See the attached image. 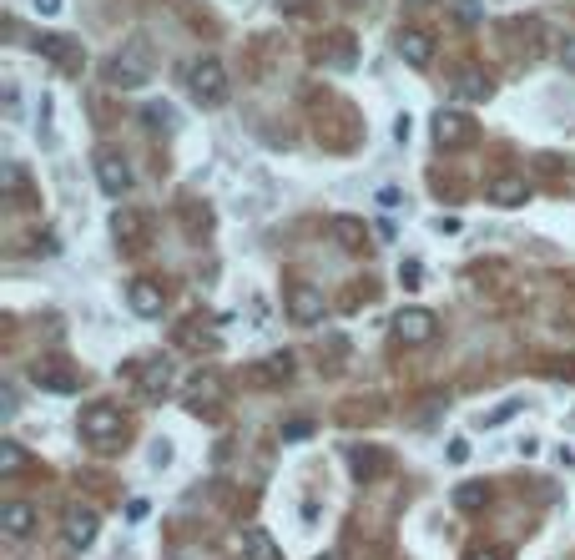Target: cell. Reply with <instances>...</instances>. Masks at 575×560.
I'll return each instance as SVG.
<instances>
[{"label":"cell","mask_w":575,"mask_h":560,"mask_svg":"<svg viewBox=\"0 0 575 560\" xmlns=\"http://www.w3.org/2000/svg\"><path fill=\"white\" fill-rule=\"evenodd\" d=\"M101 81H107L111 91H141L147 81H152V46L141 41V36H131L117 56H107Z\"/></svg>","instance_id":"6da1fadb"},{"label":"cell","mask_w":575,"mask_h":560,"mask_svg":"<svg viewBox=\"0 0 575 560\" xmlns=\"http://www.w3.org/2000/svg\"><path fill=\"white\" fill-rule=\"evenodd\" d=\"M182 87H187V97L197 101V107H222L228 101V66H222L218 56H192L182 66Z\"/></svg>","instance_id":"7a4b0ae2"},{"label":"cell","mask_w":575,"mask_h":560,"mask_svg":"<svg viewBox=\"0 0 575 560\" xmlns=\"http://www.w3.org/2000/svg\"><path fill=\"white\" fill-rule=\"evenodd\" d=\"M77 429H81V440L87 444H101V450H111V444L127 434V419H121L117 404H87L77 414Z\"/></svg>","instance_id":"3957f363"},{"label":"cell","mask_w":575,"mask_h":560,"mask_svg":"<svg viewBox=\"0 0 575 560\" xmlns=\"http://www.w3.org/2000/svg\"><path fill=\"white\" fill-rule=\"evenodd\" d=\"M177 389V363L172 359H147L137 373V399H147V404H162L167 394Z\"/></svg>","instance_id":"277c9868"},{"label":"cell","mask_w":575,"mask_h":560,"mask_svg":"<svg viewBox=\"0 0 575 560\" xmlns=\"http://www.w3.org/2000/svg\"><path fill=\"white\" fill-rule=\"evenodd\" d=\"M91 167H97V182H101L107 198H127V192H131V167H127V157H121V152L101 147V152L91 157Z\"/></svg>","instance_id":"5b68a950"},{"label":"cell","mask_w":575,"mask_h":560,"mask_svg":"<svg viewBox=\"0 0 575 560\" xmlns=\"http://www.w3.org/2000/svg\"><path fill=\"white\" fill-rule=\"evenodd\" d=\"M435 313H429V308H399V313H394V339L399 343H429L435 339Z\"/></svg>","instance_id":"8992f818"},{"label":"cell","mask_w":575,"mask_h":560,"mask_svg":"<svg viewBox=\"0 0 575 560\" xmlns=\"http://www.w3.org/2000/svg\"><path fill=\"white\" fill-rule=\"evenodd\" d=\"M429 132H435L439 147H469V142H475V121H469L465 111H445V107H439Z\"/></svg>","instance_id":"52a82bcc"},{"label":"cell","mask_w":575,"mask_h":560,"mask_svg":"<svg viewBox=\"0 0 575 560\" xmlns=\"http://www.w3.org/2000/svg\"><path fill=\"white\" fill-rule=\"evenodd\" d=\"M36 51H41L51 66H61V71H81V66H87V51H81L71 36H41V41H36Z\"/></svg>","instance_id":"ba28073f"},{"label":"cell","mask_w":575,"mask_h":560,"mask_svg":"<svg viewBox=\"0 0 575 560\" xmlns=\"http://www.w3.org/2000/svg\"><path fill=\"white\" fill-rule=\"evenodd\" d=\"M293 379V353H268V359H258L248 369V384L252 389H278Z\"/></svg>","instance_id":"9c48e42d"},{"label":"cell","mask_w":575,"mask_h":560,"mask_svg":"<svg viewBox=\"0 0 575 560\" xmlns=\"http://www.w3.org/2000/svg\"><path fill=\"white\" fill-rule=\"evenodd\" d=\"M282 303H288V319L293 323H318L323 319V293H318L313 283H293Z\"/></svg>","instance_id":"30bf717a"},{"label":"cell","mask_w":575,"mask_h":560,"mask_svg":"<svg viewBox=\"0 0 575 560\" xmlns=\"http://www.w3.org/2000/svg\"><path fill=\"white\" fill-rule=\"evenodd\" d=\"M127 308L137 313V319H162L167 298H162V288H157V283L137 278V283H127Z\"/></svg>","instance_id":"8fae6325"},{"label":"cell","mask_w":575,"mask_h":560,"mask_svg":"<svg viewBox=\"0 0 575 560\" xmlns=\"http://www.w3.org/2000/svg\"><path fill=\"white\" fill-rule=\"evenodd\" d=\"M394 46H399L404 66H414V71H424L429 61H435V36H429V31H414V25H409V31H399V41H394Z\"/></svg>","instance_id":"7c38bea8"},{"label":"cell","mask_w":575,"mask_h":560,"mask_svg":"<svg viewBox=\"0 0 575 560\" xmlns=\"http://www.w3.org/2000/svg\"><path fill=\"white\" fill-rule=\"evenodd\" d=\"M111 238H117L121 248H141V242H147V218H141L137 208H117L111 212Z\"/></svg>","instance_id":"4fadbf2b"},{"label":"cell","mask_w":575,"mask_h":560,"mask_svg":"<svg viewBox=\"0 0 575 560\" xmlns=\"http://www.w3.org/2000/svg\"><path fill=\"white\" fill-rule=\"evenodd\" d=\"M485 198L495 202V208H525V202H530V182H525V177H495V182L485 187Z\"/></svg>","instance_id":"5bb4252c"},{"label":"cell","mask_w":575,"mask_h":560,"mask_svg":"<svg viewBox=\"0 0 575 560\" xmlns=\"http://www.w3.org/2000/svg\"><path fill=\"white\" fill-rule=\"evenodd\" d=\"M328 238H334L344 253H358V248L369 242V228H364V218H344V212H338V218H328Z\"/></svg>","instance_id":"9a60e30c"},{"label":"cell","mask_w":575,"mask_h":560,"mask_svg":"<svg viewBox=\"0 0 575 560\" xmlns=\"http://www.w3.org/2000/svg\"><path fill=\"white\" fill-rule=\"evenodd\" d=\"M238 550H242L248 560H282L278 540H272L262 525H248V530H242V535H238Z\"/></svg>","instance_id":"2e32d148"},{"label":"cell","mask_w":575,"mask_h":560,"mask_svg":"<svg viewBox=\"0 0 575 560\" xmlns=\"http://www.w3.org/2000/svg\"><path fill=\"white\" fill-rule=\"evenodd\" d=\"M455 97L459 101H489V97H495V81H489L479 66H465L455 76Z\"/></svg>","instance_id":"e0dca14e"},{"label":"cell","mask_w":575,"mask_h":560,"mask_svg":"<svg viewBox=\"0 0 575 560\" xmlns=\"http://www.w3.org/2000/svg\"><path fill=\"white\" fill-rule=\"evenodd\" d=\"M66 545L71 550L97 545V515H91V510H71V515H66Z\"/></svg>","instance_id":"ac0fdd59"},{"label":"cell","mask_w":575,"mask_h":560,"mask_svg":"<svg viewBox=\"0 0 575 560\" xmlns=\"http://www.w3.org/2000/svg\"><path fill=\"white\" fill-rule=\"evenodd\" d=\"M0 525H5V535L11 540H26L36 530V505H26V500H11V505L0 510Z\"/></svg>","instance_id":"d6986e66"},{"label":"cell","mask_w":575,"mask_h":560,"mask_svg":"<svg viewBox=\"0 0 575 560\" xmlns=\"http://www.w3.org/2000/svg\"><path fill=\"white\" fill-rule=\"evenodd\" d=\"M348 470H354V480H374V474H384V454L374 450V444H348Z\"/></svg>","instance_id":"ffe728a7"},{"label":"cell","mask_w":575,"mask_h":560,"mask_svg":"<svg viewBox=\"0 0 575 560\" xmlns=\"http://www.w3.org/2000/svg\"><path fill=\"white\" fill-rule=\"evenodd\" d=\"M222 399V379L218 373H197L192 384H187V409H207Z\"/></svg>","instance_id":"44dd1931"},{"label":"cell","mask_w":575,"mask_h":560,"mask_svg":"<svg viewBox=\"0 0 575 560\" xmlns=\"http://www.w3.org/2000/svg\"><path fill=\"white\" fill-rule=\"evenodd\" d=\"M515 414H525V399H499L489 414H475V429H499V424H510Z\"/></svg>","instance_id":"7402d4cb"},{"label":"cell","mask_w":575,"mask_h":560,"mask_svg":"<svg viewBox=\"0 0 575 560\" xmlns=\"http://www.w3.org/2000/svg\"><path fill=\"white\" fill-rule=\"evenodd\" d=\"M485 500H489V484H479V480H465V484L455 490V510H465V515L485 510Z\"/></svg>","instance_id":"603a6c76"},{"label":"cell","mask_w":575,"mask_h":560,"mask_svg":"<svg viewBox=\"0 0 575 560\" xmlns=\"http://www.w3.org/2000/svg\"><path fill=\"white\" fill-rule=\"evenodd\" d=\"M21 464H26V450L15 440H5L0 444V474H21Z\"/></svg>","instance_id":"cb8c5ba5"},{"label":"cell","mask_w":575,"mask_h":560,"mask_svg":"<svg viewBox=\"0 0 575 560\" xmlns=\"http://www.w3.org/2000/svg\"><path fill=\"white\" fill-rule=\"evenodd\" d=\"M455 21L459 25H479L485 21V5H479V0H455Z\"/></svg>","instance_id":"d4e9b609"},{"label":"cell","mask_w":575,"mask_h":560,"mask_svg":"<svg viewBox=\"0 0 575 560\" xmlns=\"http://www.w3.org/2000/svg\"><path fill=\"white\" fill-rule=\"evenodd\" d=\"M399 283L404 288H424V263H419V258H404V263H399Z\"/></svg>","instance_id":"484cf974"},{"label":"cell","mask_w":575,"mask_h":560,"mask_svg":"<svg viewBox=\"0 0 575 560\" xmlns=\"http://www.w3.org/2000/svg\"><path fill=\"white\" fill-rule=\"evenodd\" d=\"M147 464H152V470H167V464H172V440H152V450H147Z\"/></svg>","instance_id":"4316f807"},{"label":"cell","mask_w":575,"mask_h":560,"mask_svg":"<svg viewBox=\"0 0 575 560\" xmlns=\"http://www.w3.org/2000/svg\"><path fill=\"white\" fill-rule=\"evenodd\" d=\"M374 202H379L384 212H394V208H404V192H399V187L389 182V187H379V198H374Z\"/></svg>","instance_id":"83f0119b"},{"label":"cell","mask_w":575,"mask_h":560,"mask_svg":"<svg viewBox=\"0 0 575 560\" xmlns=\"http://www.w3.org/2000/svg\"><path fill=\"white\" fill-rule=\"evenodd\" d=\"M141 121H147V127H172V107H147Z\"/></svg>","instance_id":"f1b7e54d"},{"label":"cell","mask_w":575,"mask_h":560,"mask_svg":"<svg viewBox=\"0 0 575 560\" xmlns=\"http://www.w3.org/2000/svg\"><path fill=\"white\" fill-rule=\"evenodd\" d=\"M409 132H414V117L399 111V117H394V142H409Z\"/></svg>","instance_id":"f546056e"},{"label":"cell","mask_w":575,"mask_h":560,"mask_svg":"<svg viewBox=\"0 0 575 560\" xmlns=\"http://www.w3.org/2000/svg\"><path fill=\"white\" fill-rule=\"evenodd\" d=\"M469 460V440H449V464H465Z\"/></svg>","instance_id":"4dcf8cb0"},{"label":"cell","mask_w":575,"mask_h":560,"mask_svg":"<svg viewBox=\"0 0 575 560\" xmlns=\"http://www.w3.org/2000/svg\"><path fill=\"white\" fill-rule=\"evenodd\" d=\"M560 66L575 71V36H565V41H560Z\"/></svg>","instance_id":"1f68e13d"},{"label":"cell","mask_w":575,"mask_h":560,"mask_svg":"<svg viewBox=\"0 0 575 560\" xmlns=\"http://www.w3.org/2000/svg\"><path fill=\"white\" fill-rule=\"evenodd\" d=\"M308 434V419H293V424H282V440H303Z\"/></svg>","instance_id":"d6a6232c"},{"label":"cell","mask_w":575,"mask_h":560,"mask_svg":"<svg viewBox=\"0 0 575 560\" xmlns=\"http://www.w3.org/2000/svg\"><path fill=\"white\" fill-rule=\"evenodd\" d=\"M31 5H36L41 15H61V5H66V0H31Z\"/></svg>","instance_id":"836d02e7"},{"label":"cell","mask_w":575,"mask_h":560,"mask_svg":"<svg viewBox=\"0 0 575 560\" xmlns=\"http://www.w3.org/2000/svg\"><path fill=\"white\" fill-rule=\"evenodd\" d=\"M515 450H520V454H525V460H535V454H540V440H530V434H525V440H520V444H515Z\"/></svg>","instance_id":"e575fe53"},{"label":"cell","mask_w":575,"mask_h":560,"mask_svg":"<svg viewBox=\"0 0 575 560\" xmlns=\"http://www.w3.org/2000/svg\"><path fill=\"white\" fill-rule=\"evenodd\" d=\"M435 232H459V218H435Z\"/></svg>","instance_id":"d590c367"},{"label":"cell","mask_w":575,"mask_h":560,"mask_svg":"<svg viewBox=\"0 0 575 560\" xmlns=\"http://www.w3.org/2000/svg\"><path fill=\"white\" fill-rule=\"evenodd\" d=\"M469 560H505V555H499V550H475Z\"/></svg>","instance_id":"8d00e7d4"},{"label":"cell","mask_w":575,"mask_h":560,"mask_svg":"<svg viewBox=\"0 0 575 560\" xmlns=\"http://www.w3.org/2000/svg\"><path fill=\"white\" fill-rule=\"evenodd\" d=\"M278 5H288V11H303V0H278Z\"/></svg>","instance_id":"74e56055"},{"label":"cell","mask_w":575,"mask_h":560,"mask_svg":"<svg viewBox=\"0 0 575 560\" xmlns=\"http://www.w3.org/2000/svg\"><path fill=\"white\" fill-rule=\"evenodd\" d=\"M313 560H338V555H334V550H328V555H313Z\"/></svg>","instance_id":"f35d334b"},{"label":"cell","mask_w":575,"mask_h":560,"mask_svg":"<svg viewBox=\"0 0 575 560\" xmlns=\"http://www.w3.org/2000/svg\"><path fill=\"white\" fill-rule=\"evenodd\" d=\"M409 5H429V0H409Z\"/></svg>","instance_id":"ab89813d"}]
</instances>
